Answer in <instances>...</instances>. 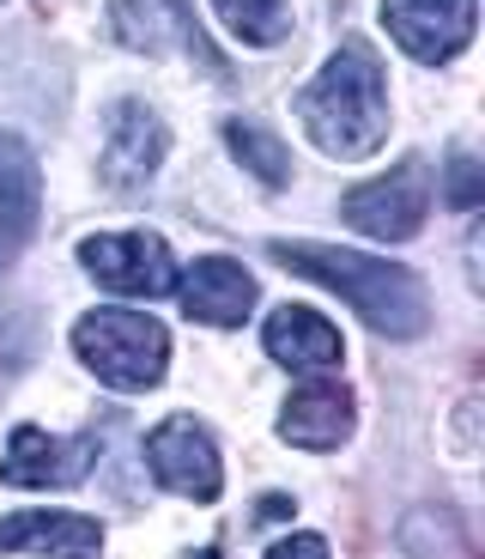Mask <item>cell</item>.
Returning <instances> with one entry per match:
<instances>
[{
  "instance_id": "obj_16",
  "label": "cell",
  "mask_w": 485,
  "mask_h": 559,
  "mask_svg": "<svg viewBox=\"0 0 485 559\" xmlns=\"http://www.w3.org/2000/svg\"><path fill=\"white\" fill-rule=\"evenodd\" d=\"M225 146H231V158L250 170L262 189H286V182H291V153H286V140L267 134L262 122H243V116H231V122H225Z\"/></svg>"
},
{
  "instance_id": "obj_18",
  "label": "cell",
  "mask_w": 485,
  "mask_h": 559,
  "mask_svg": "<svg viewBox=\"0 0 485 559\" xmlns=\"http://www.w3.org/2000/svg\"><path fill=\"white\" fill-rule=\"evenodd\" d=\"M449 201H456V207H473V201H480V165H473L468 153L449 158Z\"/></svg>"
},
{
  "instance_id": "obj_11",
  "label": "cell",
  "mask_w": 485,
  "mask_h": 559,
  "mask_svg": "<svg viewBox=\"0 0 485 559\" xmlns=\"http://www.w3.org/2000/svg\"><path fill=\"white\" fill-rule=\"evenodd\" d=\"M262 347L274 365L298 371V378H322V371H340L347 347H340V329H334L322 310L310 305H279L262 329Z\"/></svg>"
},
{
  "instance_id": "obj_13",
  "label": "cell",
  "mask_w": 485,
  "mask_h": 559,
  "mask_svg": "<svg viewBox=\"0 0 485 559\" xmlns=\"http://www.w3.org/2000/svg\"><path fill=\"white\" fill-rule=\"evenodd\" d=\"M0 554H37V559H97L104 523L80 511H13L0 518Z\"/></svg>"
},
{
  "instance_id": "obj_12",
  "label": "cell",
  "mask_w": 485,
  "mask_h": 559,
  "mask_svg": "<svg viewBox=\"0 0 485 559\" xmlns=\"http://www.w3.org/2000/svg\"><path fill=\"white\" fill-rule=\"evenodd\" d=\"M177 298L194 322L237 329V322L255 310V280H250V267L231 262V255H201L189 274H177Z\"/></svg>"
},
{
  "instance_id": "obj_6",
  "label": "cell",
  "mask_w": 485,
  "mask_h": 559,
  "mask_svg": "<svg viewBox=\"0 0 485 559\" xmlns=\"http://www.w3.org/2000/svg\"><path fill=\"white\" fill-rule=\"evenodd\" d=\"M425 213H431V182H425V165H419V158L395 165L376 182H359V189L340 201V219H347L352 231H371V238H388V243L419 238Z\"/></svg>"
},
{
  "instance_id": "obj_10",
  "label": "cell",
  "mask_w": 485,
  "mask_h": 559,
  "mask_svg": "<svg viewBox=\"0 0 485 559\" xmlns=\"http://www.w3.org/2000/svg\"><path fill=\"white\" fill-rule=\"evenodd\" d=\"M170 153V134H165V116L140 98H122L110 110V134H104V153H97V170L110 189H134L146 182Z\"/></svg>"
},
{
  "instance_id": "obj_4",
  "label": "cell",
  "mask_w": 485,
  "mask_h": 559,
  "mask_svg": "<svg viewBox=\"0 0 485 559\" xmlns=\"http://www.w3.org/2000/svg\"><path fill=\"white\" fill-rule=\"evenodd\" d=\"M80 267L122 298L177 293V262H170V243L158 231H97V238L80 243Z\"/></svg>"
},
{
  "instance_id": "obj_1",
  "label": "cell",
  "mask_w": 485,
  "mask_h": 559,
  "mask_svg": "<svg viewBox=\"0 0 485 559\" xmlns=\"http://www.w3.org/2000/svg\"><path fill=\"white\" fill-rule=\"evenodd\" d=\"M298 122L328 158H371L388 140V80L371 43H340L298 92Z\"/></svg>"
},
{
  "instance_id": "obj_19",
  "label": "cell",
  "mask_w": 485,
  "mask_h": 559,
  "mask_svg": "<svg viewBox=\"0 0 485 559\" xmlns=\"http://www.w3.org/2000/svg\"><path fill=\"white\" fill-rule=\"evenodd\" d=\"M267 559H328V542L322 535H286V542L267 547Z\"/></svg>"
},
{
  "instance_id": "obj_9",
  "label": "cell",
  "mask_w": 485,
  "mask_h": 559,
  "mask_svg": "<svg viewBox=\"0 0 485 559\" xmlns=\"http://www.w3.org/2000/svg\"><path fill=\"white\" fill-rule=\"evenodd\" d=\"M110 31L116 43H128L140 56H194L207 68H219L189 0H110Z\"/></svg>"
},
{
  "instance_id": "obj_3",
  "label": "cell",
  "mask_w": 485,
  "mask_h": 559,
  "mask_svg": "<svg viewBox=\"0 0 485 559\" xmlns=\"http://www.w3.org/2000/svg\"><path fill=\"white\" fill-rule=\"evenodd\" d=\"M73 353L104 390L140 395L165 383L170 365V335L165 322H153L146 310H85L73 322Z\"/></svg>"
},
{
  "instance_id": "obj_7",
  "label": "cell",
  "mask_w": 485,
  "mask_h": 559,
  "mask_svg": "<svg viewBox=\"0 0 485 559\" xmlns=\"http://www.w3.org/2000/svg\"><path fill=\"white\" fill-rule=\"evenodd\" d=\"M97 462V432L85 438H49L43 426H13L7 450H0V480L7 487H31V492H49V487H80Z\"/></svg>"
},
{
  "instance_id": "obj_17",
  "label": "cell",
  "mask_w": 485,
  "mask_h": 559,
  "mask_svg": "<svg viewBox=\"0 0 485 559\" xmlns=\"http://www.w3.org/2000/svg\"><path fill=\"white\" fill-rule=\"evenodd\" d=\"M213 13L225 19V31L237 43H250V49H274L291 25L286 0H213Z\"/></svg>"
},
{
  "instance_id": "obj_15",
  "label": "cell",
  "mask_w": 485,
  "mask_h": 559,
  "mask_svg": "<svg viewBox=\"0 0 485 559\" xmlns=\"http://www.w3.org/2000/svg\"><path fill=\"white\" fill-rule=\"evenodd\" d=\"M279 438L298 450H340L352 438V395L328 378L291 390L279 407Z\"/></svg>"
},
{
  "instance_id": "obj_5",
  "label": "cell",
  "mask_w": 485,
  "mask_h": 559,
  "mask_svg": "<svg viewBox=\"0 0 485 559\" xmlns=\"http://www.w3.org/2000/svg\"><path fill=\"white\" fill-rule=\"evenodd\" d=\"M383 31L425 68L456 61L480 31V0H383Z\"/></svg>"
},
{
  "instance_id": "obj_2",
  "label": "cell",
  "mask_w": 485,
  "mask_h": 559,
  "mask_svg": "<svg viewBox=\"0 0 485 559\" xmlns=\"http://www.w3.org/2000/svg\"><path fill=\"white\" fill-rule=\"evenodd\" d=\"M267 255H274L279 267H291V274H304V280H316V286H328V293H340L376 335H388V341L425 335L431 298H425L413 267H395V262L364 255V250H340V243H274Z\"/></svg>"
},
{
  "instance_id": "obj_8",
  "label": "cell",
  "mask_w": 485,
  "mask_h": 559,
  "mask_svg": "<svg viewBox=\"0 0 485 559\" xmlns=\"http://www.w3.org/2000/svg\"><path fill=\"white\" fill-rule=\"evenodd\" d=\"M146 462H153L158 487L182 492V499H219L225 487V462H219V444H213L189 414L177 419H158L153 432H146Z\"/></svg>"
},
{
  "instance_id": "obj_14",
  "label": "cell",
  "mask_w": 485,
  "mask_h": 559,
  "mask_svg": "<svg viewBox=\"0 0 485 559\" xmlns=\"http://www.w3.org/2000/svg\"><path fill=\"white\" fill-rule=\"evenodd\" d=\"M37 207H43V170L19 134H0V267L13 262L37 231Z\"/></svg>"
}]
</instances>
